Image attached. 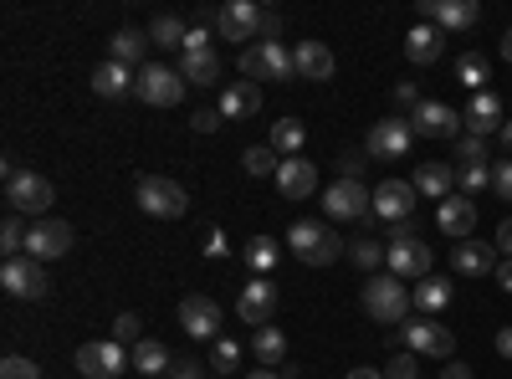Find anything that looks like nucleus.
I'll return each instance as SVG.
<instances>
[{
  "mask_svg": "<svg viewBox=\"0 0 512 379\" xmlns=\"http://www.w3.org/2000/svg\"><path fill=\"white\" fill-rule=\"evenodd\" d=\"M287 246H292V257L303 267H333L338 257H349V241L338 236L333 226H318V221H297L287 231Z\"/></svg>",
  "mask_w": 512,
  "mask_h": 379,
  "instance_id": "nucleus-1",
  "label": "nucleus"
},
{
  "mask_svg": "<svg viewBox=\"0 0 512 379\" xmlns=\"http://www.w3.org/2000/svg\"><path fill=\"white\" fill-rule=\"evenodd\" d=\"M359 303H364V313H369L374 323H405L410 308H415L410 287H405L395 272H374V277L364 282V292H359Z\"/></svg>",
  "mask_w": 512,
  "mask_h": 379,
  "instance_id": "nucleus-2",
  "label": "nucleus"
},
{
  "mask_svg": "<svg viewBox=\"0 0 512 379\" xmlns=\"http://www.w3.org/2000/svg\"><path fill=\"white\" fill-rule=\"evenodd\" d=\"M236 67H241V77L246 82H256V88H262V82H287V77H297V62H292V52L282 47H267V41H251V47L236 57Z\"/></svg>",
  "mask_w": 512,
  "mask_h": 379,
  "instance_id": "nucleus-3",
  "label": "nucleus"
},
{
  "mask_svg": "<svg viewBox=\"0 0 512 379\" xmlns=\"http://www.w3.org/2000/svg\"><path fill=\"white\" fill-rule=\"evenodd\" d=\"M134 200H139V210H144V216H154V221H180L185 210H190V195H185V185L164 180V175H144V180L134 185Z\"/></svg>",
  "mask_w": 512,
  "mask_h": 379,
  "instance_id": "nucleus-4",
  "label": "nucleus"
},
{
  "mask_svg": "<svg viewBox=\"0 0 512 379\" xmlns=\"http://www.w3.org/2000/svg\"><path fill=\"white\" fill-rule=\"evenodd\" d=\"M57 190L47 175H31V170H16L6 175V205L16 210V216H31V221H47V210H52Z\"/></svg>",
  "mask_w": 512,
  "mask_h": 379,
  "instance_id": "nucleus-5",
  "label": "nucleus"
},
{
  "mask_svg": "<svg viewBox=\"0 0 512 379\" xmlns=\"http://www.w3.org/2000/svg\"><path fill=\"white\" fill-rule=\"evenodd\" d=\"M185 88L190 82L175 72V67H139V82H134V98L139 103H149V108H175L180 98H185Z\"/></svg>",
  "mask_w": 512,
  "mask_h": 379,
  "instance_id": "nucleus-6",
  "label": "nucleus"
},
{
  "mask_svg": "<svg viewBox=\"0 0 512 379\" xmlns=\"http://www.w3.org/2000/svg\"><path fill=\"white\" fill-rule=\"evenodd\" d=\"M77 246V236H72V226L67 221H57V216H47V221H31V231H26V257L31 262H57V257H67V251Z\"/></svg>",
  "mask_w": 512,
  "mask_h": 379,
  "instance_id": "nucleus-7",
  "label": "nucleus"
},
{
  "mask_svg": "<svg viewBox=\"0 0 512 379\" xmlns=\"http://www.w3.org/2000/svg\"><path fill=\"white\" fill-rule=\"evenodd\" d=\"M323 210L328 221H364L374 210V190H364V180H333L323 190Z\"/></svg>",
  "mask_w": 512,
  "mask_h": 379,
  "instance_id": "nucleus-8",
  "label": "nucleus"
},
{
  "mask_svg": "<svg viewBox=\"0 0 512 379\" xmlns=\"http://www.w3.org/2000/svg\"><path fill=\"white\" fill-rule=\"evenodd\" d=\"M128 364H134V354H123L118 339H98V344L77 349V374L82 379H118Z\"/></svg>",
  "mask_w": 512,
  "mask_h": 379,
  "instance_id": "nucleus-9",
  "label": "nucleus"
},
{
  "mask_svg": "<svg viewBox=\"0 0 512 379\" xmlns=\"http://www.w3.org/2000/svg\"><path fill=\"white\" fill-rule=\"evenodd\" d=\"M0 287H6L11 298H31V303H41V298L52 292V277H47V267L31 262V257H11L6 267H0Z\"/></svg>",
  "mask_w": 512,
  "mask_h": 379,
  "instance_id": "nucleus-10",
  "label": "nucleus"
},
{
  "mask_svg": "<svg viewBox=\"0 0 512 379\" xmlns=\"http://www.w3.org/2000/svg\"><path fill=\"white\" fill-rule=\"evenodd\" d=\"M400 339L410 344V354H431V359H451L456 354L451 328H441L436 318H405L400 323Z\"/></svg>",
  "mask_w": 512,
  "mask_h": 379,
  "instance_id": "nucleus-11",
  "label": "nucleus"
},
{
  "mask_svg": "<svg viewBox=\"0 0 512 379\" xmlns=\"http://www.w3.org/2000/svg\"><path fill=\"white\" fill-rule=\"evenodd\" d=\"M420 21L436 31H472L482 21L477 0H420Z\"/></svg>",
  "mask_w": 512,
  "mask_h": 379,
  "instance_id": "nucleus-12",
  "label": "nucleus"
},
{
  "mask_svg": "<svg viewBox=\"0 0 512 379\" xmlns=\"http://www.w3.org/2000/svg\"><path fill=\"white\" fill-rule=\"evenodd\" d=\"M236 318H241L246 328H267V323L277 318V282L251 277V282L241 287V298H236Z\"/></svg>",
  "mask_w": 512,
  "mask_h": 379,
  "instance_id": "nucleus-13",
  "label": "nucleus"
},
{
  "mask_svg": "<svg viewBox=\"0 0 512 379\" xmlns=\"http://www.w3.org/2000/svg\"><path fill=\"white\" fill-rule=\"evenodd\" d=\"M410 129H415V139H461V113L456 108H446V103H436V98H425L415 113H410Z\"/></svg>",
  "mask_w": 512,
  "mask_h": 379,
  "instance_id": "nucleus-14",
  "label": "nucleus"
},
{
  "mask_svg": "<svg viewBox=\"0 0 512 379\" xmlns=\"http://www.w3.org/2000/svg\"><path fill=\"white\" fill-rule=\"evenodd\" d=\"M410 144H415V129H410V118H384V123H374L369 129V154L374 159H384V164H395V159H405L410 154Z\"/></svg>",
  "mask_w": 512,
  "mask_h": 379,
  "instance_id": "nucleus-15",
  "label": "nucleus"
},
{
  "mask_svg": "<svg viewBox=\"0 0 512 379\" xmlns=\"http://www.w3.org/2000/svg\"><path fill=\"white\" fill-rule=\"evenodd\" d=\"M256 31H262V6H251V0H231V6L216 11L221 41H256Z\"/></svg>",
  "mask_w": 512,
  "mask_h": 379,
  "instance_id": "nucleus-16",
  "label": "nucleus"
},
{
  "mask_svg": "<svg viewBox=\"0 0 512 379\" xmlns=\"http://www.w3.org/2000/svg\"><path fill=\"white\" fill-rule=\"evenodd\" d=\"M415 195H420L415 180H384V185L374 190V216H379V221H395V226L410 221V216H415Z\"/></svg>",
  "mask_w": 512,
  "mask_h": 379,
  "instance_id": "nucleus-17",
  "label": "nucleus"
},
{
  "mask_svg": "<svg viewBox=\"0 0 512 379\" xmlns=\"http://www.w3.org/2000/svg\"><path fill=\"white\" fill-rule=\"evenodd\" d=\"M436 226H441V236H451V241H466L477 231V200L472 195H446L441 205H436Z\"/></svg>",
  "mask_w": 512,
  "mask_h": 379,
  "instance_id": "nucleus-18",
  "label": "nucleus"
},
{
  "mask_svg": "<svg viewBox=\"0 0 512 379\" xmlns=\"http://www.w3.org/2000/svg\"><path fill=\"white\" fill-rule=\"evenodd\" d=\"M180 328L190 333V339H216V328H221V308H216V298H205V292H190V298L180 303Z\"/></svg>",
  "mask_w": 512,
  "mask_h": 379,
  "instance_id": "nucleus-19",
  "label": "nucleus"
},
{
  "mask_svg": "<svg viewBox=\"0 0 512 379\" xmlns=\"http://www.w3.org/2000/svg\"><path fill=\"white\" fill-rule=\"evenodd\" d=\"M461 123H466V134H477V139H487V134H502V98L487 88V93H472V103H466V113H461Z\"/></svg>",
  "mask_w": 512,
  "mask_h": 379,
  "instance_id": "nucleus-20",
  "label": "nucleus"
},
{
  "mask_svg": "<svg viewBox=\"0 0 512 379\" xmlns=\"http://www.w3.org/2000/svg\"><path fill=\"white\" fill-rule=\"evenodd\" d=\"M313 190H318V164H308L303 154L277 164V195L282 200H308Z\"/></svg>",
  "mask_w": 512,
  "mask_h": 379,
  "instance_id": "nucleus-21",
  "label": "nucleus"
},
{
  "mask_svg": "<svg viewBox=\"0 0 512 379\" xmlns=\"http://www.w3.org/2000/svg\"><path fill=\"white\" fill-rule=\"evenodd\" d=\"M497 262H502L497 246H487V241H472V236H466V241L451 246V267H456L461 277H492Z\"/></svg>",
  "mask_w": 512,
  "mask_h": 379,
  "instance_id": "nucleus-22",
  "label": "nucleus"
},
{
  "mask_svg": "<svg viewBox=\"0 0 512 379\" xmlns=\"http://www.w3.org/2000/svg\"><path fill=\"white\" fill-rule=\"evenodd\" d=\"M384 267H390L400 282H420V277H431V246H425V241H390V262H384Z\"/></svg>",
  "mask_w": 512,
  "mask_h": 379,
  "instance_id": "nucleus-23",
  "label": "nucleus"
},
{
  "mask_svg": "<svg viewBox=\"0 0 512 379\" xmlns=\"http://www.w3.org/2000/svg\"><path fill=\"white\" fill-rule=\"evenodd\" d=\"M292 62H297V77L303 82H328L338 72V62H333V52L323 47V41H297Z\"/></svg>",
  "mask_w": 512,
  "mask_h": 379,
  "instance_id": "nucleus-24",
  "label": "nucleus"
},
{
  "mask_svg": "<svg viewBox=\"0 0 512 379\" xmlns=\"http://www.w3.org/2000/svg\"><path fill=\"white\" fill-rule=\"evenodd\" d=\"M456 164H441V159H431V164H420V170H415V190L420 195H431L436 205L446 200V195H456Z\"/></svg>",
  "mask_w": 512,
  "mask_h": 379,
  "instance_id": "nucleus-25",
  "label": "nucleus"
},
{
  "mask_svg": "<svg viewBox=\"0 0 512 379\" xmlns=\"http://www.w3.org/2000/svg\"><path fill=\"white\" fill-rule=\"evenodd\" d=\"M441 47H446L441 31H436V26H425V21L405 31V57H410L415 67H431V62H441Z\"/></svg>",
  "mask_w": 512,
  "mask_h": 379,
  "instance_id": "nucleus-26",
  "label": "nucleus"
},
{
  "mask_svg": "<svg viewBox=\"0 0 512 379\" xmlns=\"http://www.w3.org/2000/svg\"><path fill=\"white\" fill-rule=\"evenodd\" d=\"M251 113H262V88L256 82H231L221 93V118H251Z\"/></svg>",
  "mask_w": 512,
  "mask_h": 379,
  "instance_id": "nucleus-27",
  "label": "nucleus"
},
{
  "mask_svg": "<svg viewBox=\"0 0 512 379\" xmlns=\"http://www.w3.org/2000/svg\"><path fill=\"white\" fill-rule=\"evenodd\" d=\"M144 47H149V36L134 31V26H123V31H113V41H108V62H118V67L134 72L139 57H144Z\"/></svg>",
  "mask_w": 512,
  "mask_h": 379,
  "instance_id": "nucleus-28",
  "label": "nucleus"
},
{
  "mask_svg": "<svg viewBox=\"0 0 512 379\" xmlns=\"http://www.w3.org/2000/svg\"><path fill=\"white\" fill-rule=\"evenodd\" d=\"M134 82H139V72H128V67H118V62H103V67L93 72V93H98V98H128V93H134Z\"/></svg>",
  "mask_w": 512,
  "mask_h": 379,
  "instance_id": "nucleus-29",
  "label": "nucleus"
},
{
  "mask_svg": "<svg viewBox=\"0 0 512 379\" xmlns=\"http://www.w3.org/2000/svg\"><path fill=\"white\" fill-rule=\"evenodd\" d=\"M180 77H185V82H195V88H210V82L221 77V52H216V47H205V52H185Z\"/></svg>",
  "mask_w": 512,
  "mask_h": 379,
  "instance_id": "nucleus-30",
  "label": "nucleus"
},
{
  "mask_svg": "<svg viewBox=\"0 0 512 379\" xmlns=\"http://www.w3.org/2000/svg\"><path fill=\"white\" fill-rule=\"evenodd\" d=\"M267 144H272V154H277V159H297V154H303V144H308V129H303L297 118H277Z\"/></svg>",
  "mask_w": 512,
  "mask_h": 379,
  "instance_id": "nucleus-31",
  "label": "nucleus"
},
{
  "mask_svg": "<svg viewBox=\"0 0 512 379\" xmlns=\"http://www.w3.org/2000/svg\"><path fill=\"white\" fill-rule=\"evenodd\" d=\"M410 298H415V308H420L425 318H431V313H441V308L451 303V282H446V277H420V287L410 292Z\"/></svg>",
  "mask_w": 512,
  "mask_h": 379,
  "instance_id": "nucleus-32",
  "label": "nucleus"
},
{
  "mask_svg": "<svg viewBox=\"0 0 512 379\" xmlns=\"http://www.w3.org/2000/svg\"><path fill=\"white\" fill-rule=\"evenodd\" d=\"M456 82H461V88H472V93H487V82H492V67H487V57H477V52L456 57Z\"/></svg>",
  "mask_w": 512,
  "mask_h": 379,
  "instance_id": "nucleus-33",
  "label": "nucleus"
},
{
  "mask_svg": "<svg viewBox=\"0 0 512 379\" xmlns=\"http://www.w3.org/2000/svg\"><path fill=\"white\" fill-rule=\"evenodd\" d=\"M251 354L262 359V364H282V359H287L282 328H272V323H267V328H256V333H251Z\"/></svg>",
  "mask_w": 512,
  "mask_h": 379,
  "instance_id": "nucleus-34",
  "label": "nucleus"
},
{
  "mask_svg": "<svg viewBox=\"0 0 512 379\" xmlns=\"http://www.w3.org/2000/svg\"><path fill=\"white\" fill-rule=\"evenodd\" d=\"M169 364H175V359H169V349L159 344V339H144V344H134V369L139 374H169Z\"/></svg>",
  "mask_w": 512,
  "mask_h": 379,
  "instance_id": "nucleus-35",
  "label": "nucleus"
},
{
  "mask_svg": "<svg viewBox=\"0 0 512 379\" xmlns=\"http://www.w3.org/2000/svg\"><path fill=\"white\" fill-rule=\"evenodd\" d=\"M349 262L359 267V272H379L384 262H390V246H379V241H349Z\"/></svg>",
  "mask_w": 512,
  "mask_h": 379,
  "instance_id": "nucleus-36",
  "label": "nucleus"
},
{
  "mask_svg": "<svg viewBox=\"0 0 512 379\" xmlns=\"http://www.w3.org/2000/svg\"><path fill=\"white\" fill-rule=\"evenodd\" d=\"M185 36H190V26L180 16H154V26H149L154 47H185Z\"/></svg>",
  "mask_w": 512,
  "mask_h": 379,
  "instance_id": "nucleus-37",
  "label": "nucleus"
},
{
  "mask_svg": "<svg viewBox=\"0 0 512 379\" xmlns=\"http://www.w3.org/2000/svg\"><path fill=\"white\" fill-rule=\"evenodd\" d=\"M241 164H246V175H256V180H267V175H277V154H272V144H256V149H246L241 154Z\"/></svg>",
  "mask_w": 512,
  "mask_h": 379,
  "instance_id": "nucleus-38",
  "label": "nucleus"
},
{
  "mask_svg": "<svg viewBox=\"0 0 512 379\" xmlns=\"http://www.w3.org/2000/svg\"><path fill=\"white\" fill-rule=\"evenodd\" d=\"M246 267L272 272V267H277V241H272V236H251V241H246Z\"/></svg>",
  "mask_w": 512,
  "mask_h": 379,
  "instance_id": "nucleus-39",
  "label": "nucleus"
},
{
  "mask_svg": "<svg viewBox=\"0 0 512 379\" xmlns=\"http://www.w3.org/2000/svg\"><path fill=\"white\" fill-rule=\"evenodd\" d=\"M241 364V344L236 339H216L210 344V374H236Z\"/></svg>",
  "mask_w": 512,
  "mask_h": 379,
  "instance_id": "nucleus-40",
  "label": "nucleus"
},
{
  "mask_svg": "<svg viewBox=\"0 0 512 379\" xmlns=\"http://www.w3.org/2000/svg\"><path fill=\"white\" fill-rule=\"evenodd\" d=\"M487 139H477V134H461L456 139V164H461V170H472V164H487Z\"/></svg>",
  "mask_w": 512,
  "mask_h": 379,
  "instance_id": "nucleus-41",
  "label": "nucleus"
},
{
  "mask_svg": "<svg viewBox=\"0 0 512 379\" xmlns=\"http://www.w3.org/2000/svg\"><path fill=\"white\" fill-rule=\"evenodd\" d=\"M456 185H461V195L487 190V185H492V164H472V170H461V175H456Z\"/></svg>",
  "mask_w": 512,
  "mask_h": 379,
  "instance_id": "nucleus-42",
  "label": "nucleus"
},
{
  "mask_svg": "<svg viewBox=\"0 0 512 379\" xmlns=\"http://www.w3.org/2000/svg\"><path fill=\"white\" fill-rule=\"evenodd\" d=\"M0 379H41V364H31L21 354H6L0 359Z\"/></svg>",
  "mask_w": 512,
  "mask_h": 379,
  "instance_id": "nucleus-43",
  "label": "nucleus"
},
{
  "mask_svg": "<svg viewBox=\"0 0 512 379\" xmlns=\"http://www.w3.org/2000/svg\"><path fill=\"white\" fill-rule=\"evenodd\" d=\"M139 328H144L139 313H118V318H113V339H118V344H144Z\"/></svg>",
  "mask_w": 512,
  "mask_h": 379,
  "instance_id": "nucleus-44",
  "label": "nucleus"
},
{
  "mask_svg": "<svg viewBox=\"0 0 512 379\" xmlns=\"http://www.w3.org/2000/svg\"><path fill=\"white\" fill-rule=\"evenodd\" d=\"M384 379H420V359L415 354H395L384 364Z\"/></svg>",
  "mask_w": 512,
  "mask_h": 379,
  "instance_id": "nucleus-45",
  "label": "nucleus"
},
{
  "mask_svg": "<svg viewBox=\"0 0 512 379\" xmlns=\"http://www.w3.org/2000/svg\"><path fill=\"white\" fill-rule=\"evenodd\" d=\"M492 190L512 205V159H497V164H492Z\"/></svg>",
  "mask_w": 512,
  "mask_h": 379,
  "instance_id": "nucleus-46",
  "label": "nucleus"
},
{
  "mask_svg": "<svg viewBox=\"0 0 512 379\" xmlns=\"http://www.w3.org/2000/svg\"><path fill=\"white\" fill-rule=\"evenodd\" d=\"M210 369L205 364H195V359H175V364H169V374L164 379H205Z\"/></svg>",
  "mask_w": 512,
  "mask_h": 379,
  "instance_id": "nucleus-47",
  "label": "nucleus"
},
{
  "mask_svg": "<svg viewBox=\"0 0 512 379\" xmlns=\"http://www.w3.org/2000/svg\"><path fill=\"white\" fill-rule=\"evenodd\" d=\"M277 36H282V16H277V11H262V31H256V41L277 47Z\"/></svg>",
  "mask_w": 512,
  "mask_h": 379,
  "instance_id": "nucleus-48",
  "label": "nucleus"
},
{
  "mask_svg": "<svg viewBox=\"0 0 512 379\" xmlns=\"http://www.w3.org/2000/svg\"><path fill=\"white\" fill-rule=\"evenodd\" d=\"M395 103H400V113H415L425 98L415 93V82H395Z\"/></svg>",
  "mask_w": 512,
  "mask_h": 379,
  "instance_id": "nucleus-49",
  "label": "nucleus"
},
{
  "mask_svg": "<svg viewBox=\"0 0 512 379\" xmlns=\"http://www.w3.org/2000/svg\"><path fill=\"white\" fill-rule=\"evenodd\" d=\"M190 123H195V134H216L221 129V108H200Z\"/></svg>",
  "mask_w": 512,
  "mask_h": 379,
  "instance_id": "nucleus-50",
  "label": "nucleus"
},
{
  "mask_svg": "<svg viewBox=\"0 0 512 379\" xmlns=\"http://www.w3.org/2000/svg\"><path fill=\"white\" fill-rule=\"evenodd\" d=\"M497 251H502V257H512V216L497 226Z\"/></svg>",
  "mask_w": 512,
  "mask_h": 379,
  "instance_id": "nucleus-51",
  "label": "nucleus"
},
{
  "mask_svg": "<svg viewBox=\"0 0 512 379\" xmlns=\"http://www.w3.org/2000/svg\"><path fill=\"white\" fill-rule=\"evenodd\" d=\"M492 277H497V282H502V292H512V257H502V262H497V272H492Z\"/></svg>",
  "mask_w": 512,
  "mask_h": 379,
  "instance_id": "nucleus-52",
  "label": "nucleus"
},
{
  "mask_svg": "<svg viewBox=\"0 0 512 379\" xmlns=\"http://www.w3.org/2000/svg\"><path fill=\"white\" fill-rule=\"evenodd\" d=\"M497 354H502V359H512V323H507V328H497Z\"/></svg>",
  "mask_w": 512,
  "mask_h": 379,
  "instance_id": "nucleus-53",
  "label": "nucleus"
},
{
  "mask_svg": "<svg viewBox=\"0 0 512 379\" xmlns=\"http://www.w3.org/2000/svg\"><path fill=\"white\" fill-rule=\"evenodd\" d=\"M395 241H420V231H415V216H410V221H400V226H395Z\"/></svg>",
  "mask_w": 512,
  "mask_h": 379,
  "instance_id": "nucleus-54",
  "label": "nucleus"
},
{
  "mask_svg": "<svg viewBox=\"0 0 512 379\" xmlns=\"http://www.w3.org/2000/svg\"><path fill=\"white\" fill-rule=\"evenodd\" d=\"M441 379H472V369H466V364H456V359H451V364L441 369Z\"/></svg>",
  "mask_w": 512,
  "mask_h": 379,
  "instance_id": "nucleus-55",
  "label": "nucleus"
},
{
  "mask_svg": "<svg viewBox=\"0 0 512 379\" xmlns=\"http://www.w3.org/2000/svg\"><path fill=\"white\" fill-rule=\"evenodd\" d=\"M205 251H210V257H226V236H221V231H210V246H205Z\"/></svg>",
  "mask_w": 512,
  "mask_h": 379,
  "instance_id": "nucleus-56",
  "label": "nucleus"
},
{
  "mask_svg": "<svg viewBox=\"0 0 512 379\" xmlns=\"http://www.w3.org/2000/svg\"><path fill=\"white\" fill-rule=\"evenodd\" d=\"M344 379H384V369H364V364H359V369H349Z\"/></svg>",
  "mask_w": 512,
  "mask_h": 379,
  "instance_id": "nucleus-57",
  "label": "nucleus"
},
{
  "mask_svg": "<svg viewBox=\"0 0 512 379\" xmlns=\"http://www.w3.org/2000/svg\"><path fill=\"white\" fill-rule=\"evenodd\" d=\"M497 139H502V149H507V159H512V118L502 123V134H497Z\"/></svg>",
  "mask_w": 512,
  "mask_h": 379,
  "instance_id": "nucleus-58",
  "label": "nucleus"
},
{
  "mask_svg": "<svg viewBox=\"0 0 512 379\" xmlns=\"http://www.w3.org/2000/svg\"><path fill=\"white\" fill-rule=\"evenodd\" d=\"M502 57L512 62V26H507V36H502Z\"/></svg>",
  "mask_w": 512,
  "mask_h": 379,
  "instance_id": "nucleus-59",
  "label": "nucleus"
},
{
  "mask_svg": "<svg viewBox=\"0 0 512 379\" xmlns=\"http://www.w3.org/2000/svg\"><path fill=\"white\" fill-rule=\"evenodd\" d=\"M246 379H282V374H272V369H251Z\"/></svg>",
  "mask_w": 512,
  "mask_h": 379,
  "instance_id": "nucleus-60",
  "label": "nucleus"
}]
</instances>
